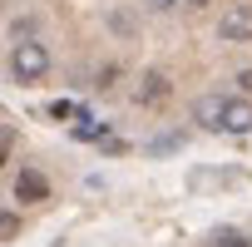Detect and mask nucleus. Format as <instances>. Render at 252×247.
Wrapping results in <instances>:
<instances>
[{"label": "nucleus", "mask_w": 252, "mask_h": 247, "mask_svg": "<svg viewBox=\"0 0 252 247\" xmlns=\"http://www.w3.org/2000/svg\"><path fill=\"white\" fill-rule=\"evenodd\" d=\"M74 134H79V139H104V129H99V119H89V114H79V124H74Z\"/></svg>", "instance_id": "nucleus-7"}, {"label": "nucleus", "mask_w": 252, "mask_h": 247, "mask_svg": "<svg viewBox=\"0 0 252 247\" xmlns=\"http://www.w3.org/2000/svg\"><path fill=\"white\" fill-rule=\"evenodd\" d=\"M213 247H247V237L227 227V232H218V237H213Z\"/></svg>", "instance_id": "nucleus-9"}, {"label": "nucleus", "mask_w": 252, "mask_h": 247, "mask_svg": "<svg viewBox=\"0 0 252 247\" xmlns=\"http://www.w3.org/2000/svg\"><path fill=\"white\" fill-rule=\"evenodd\" d=\"M15 232H20V222H15V213H5V222H0V237L15 242Z\"/></svg>", "instance_id": "nucleus-10"}, {"label": "nucleus", "mask_w": 252, "mask_h": 247, "mask_svg": "<svg viewBox=\"0 0 252 247\" xmlns=\"http://www.w3.org/2000/svg\"><path fill=\"white\" fill-rule=\"evenodd\" d=\"M218 35H222L227 45L252 40V5H227V10H222V20H218Z\"/></svg>", "instance_id": "nucleus-2"}, {"label": "nucleus", "mask_w": 252, "mask_h": 247, "mask_svg": "<svg viewBox=\"0 0 252 247\" xmlns=\"http://www.w3.org/2000/svg\"><path fill=\"white\" fill-rule=\"evenodd\" d=\"M149 5H154V10H173V5H178V0H149Z\"/></svg>", "instance_id": "nucleus-12"}, {"label": "nucleus", "mask_w": 252, "mask_h": 247, "mask_svg": "<svg viewBox=\"0 0 252 247\" xmlns=\"http://www.w3.org/2000/svg\"><path fill=\"white\" fill-rule=\"evenodd\" d=\"M168 94H173V84H168V74H158V69H149V74L139 79V89H134V104H144V109H158V104H168Z\"/></svg>", "instance_id": "nucleus-3"}, {"label": "nucleus", "mask_w": 252, "mask_h": 247, "mask_svg": "<svg viewBox=\"0 0 252 247\" xmlns=\"http://www.w3.org/2000/svg\"><path fill=\"white\" fill-rule=\"evenodd\" d=\"M188 5H208V0H188Z\"/></svg>", "instance_id": "nucleus-13"}, {"label": "nucleus", "mask_w": 252, "mask_h": 247, "mask_svg": "<svg viewBox=\"0 0 252 247\" xmlns=\"http://www.w3.org/2000/svg\"><path fill=\"white\" fill-rule=\"evenodd\" d=\"M222 129H227V134H252V104H247V99H227Z\"/></svg>", "instance_id": "nucleus-4"}, {"label": "nucleus", "mask_w": 252, "mask_h": 247, "mask_svg": "<svg viewBox=\"0 0 252 247\" xmlns=\"http://www.w3.org/2000/svg\"><path fill=\"white\" fill-rule=\"evenodd\" d=\"M222 109H227L222 94H203L198 99V124H203V129H222Z\"/></svg>", "instance_id": "nucleus-6"}, {"label": "nucleus", "mask_w": 252, "mask_h": 247, "mask_svg": "<svg viewBox=\"0 0 252 247\" xmlns=\"http://www.w3.org/2000/svg\"><path fill=\"white\" fill-rule=\"evenodd\" d=\"M50 114H55V119H79L84 109H79L74 99H55V104H50Z\"/></svg>", "instance_id": "nucleus-8"}, {"label": "nucleus", "mask_w": 252, "mask_h": 247, "mask_svg": "<svg viewBox=\"0 0 252 247\" xmlns=\"http://www.w3.org/2000/svg\"><path fill=\"white\" fill-rule=\"evenodd\" d=\"M15 198H20V203H40V198H50V183H45V173L25 168V173L15 178Z\"/></svg>", "instance_id": "nucleus-5"}, {"label": "nucleus", "mask_w": 252, "mask_h": 247, "mask_svg": "<svg viewBox=\"0 0 252 247\" xmlns=\"http://www.w3.org/2000/svg\"><path fill=\"white\" fill-rule=\"evenodd\" d=\"M237 84H242V89L252 94V69H242V74H237Z\"/></svg>", "instance_id": "nucleus-11"}, {"label": "nucleus", "mask_w": 252, "mask_h": 247, "mask_svg": "<svg viewBox=\"0 0 252 247\" xmlns=\"http://www.w3.org/2000/svg\"><path fill=\"white\" fill-rule=\"evenodd\" d=\"M10 69H15V79H40L45 69H50V55H45V45H35V40H20L15 45V55H10Z\"/></svg>", "instance_id": "nucleus-1"}]
</instances>
